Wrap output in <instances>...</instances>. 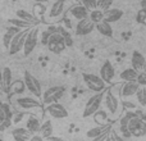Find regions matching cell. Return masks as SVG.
Here are the masks:
<instances>
[{
  "label": "cell",
  "instance_id": "cell-1",
  "mask_svg": "<svg viewBox=\"0 0 146 141\" xmlns=\"http://www.w3.org/2000/svg\"><path fill=\"white\" fill-rule=\"evenodd\" d=\"M104 95H105V92H98L88 99L85 105V109H83V113H82L83 118L94 116L98 110H100V106L104 101Z\"/></svg>",
  "mask_w": 146,
  "mask_h": 141
},
{
  "label": "cell",
  "instance_id": "cell-2",
  "mask_svg": "<svg viewBox=\"0 0 146 141\" xmlns=\"http://www.w3.org/2000/svg\"><path fill=\"white\" fill-rule=\"evenodd\" d=\"M82 78H83V82L86 83L88 88L94 92H104L105 90V86L106 83L101 80L100 76H96L92 74V73H82Z\"/></svg>",
  "mask_w": 146,
  "mask_h": 141
},
{
  "label": "cell",
  "instance_id": "cell-3",
  "mask_svg": "<svg viewBox=\"0 0 146 141\" xmlns=\"http://www.w3.org/2000/svg\"><path fill=\"white\" fill-rule=\"evenodd\" d=\"M31 28H26V30H21L10 41V45L8 48L9 51V55H15L17 53H19L21 50H23V46H25V41L27 37L28 32H30Z\"/></svg>",
  "mask_w": 146,
  "mask_h": 141
},
{
  "label": "cell",
  "instance_id": "cell-4",
  "mask_svg": "<svg viewBox=\"0 0 146 141\" xmlns=\"http://www.w3.org/2000/svg\"><path fill=\"white\" fill-rule=\"evenodd\" d=\"M46 46H48L49 51H51V53H54V54H60L62 51H64V49L67 48L63 36H62L58 31H55V32H53L50 35Z\"/></svg>",
  "mask_w": 146,
  "mask_h": 141
},
{
  "label": "cell",
  "instance_id": "cell-5",
  "mask_svg": "<svg viewBox=\"0 0 146 141\" xmlns=\"http://www.w3.org/2000/svg\"><path fill=\"white\" fill-rule=\"evenodd\" d=\"M128 131L133 137H142L146 135V122L141 117L136 114L129 119L128 123Z\"/></svg>",
  "mask_w": 146,
  "mask_h": 141
},
{
  "label": "cell",
  "instance_id": "cell-6",
  "mask_svg": "<svg viewBox=\"0 0 146 141\" xmlns=\"http://www.w3.org/2000/svg\"><path fill=\"white\" fill-rule=\"evenodd\" d=\"M23 82L25 86L35 98H41L42 96V91H41V85L40 81L35 77L33 74H31L28 70L25 72V77H23Z\"/></svg>",
  "mask_w": 146,
  "mask_h": 141
},
{
  "label": "cell",
  "instance_id": "cell-7",
  "mask_svg": "<svg viewBox=\"0 0 146 141\" xmlns=\"http://www.w3.org/2000/svg\"><path fill=\"white\" fill-rule=\"evenodd\" d=\"M64 92H66V88L63 86H53L42 94V101L46 105L58 103V100L64 95Z\"/></svg>",
  "mask_w": 146,
  "mask_h": 141
},
{
  "label": "cell",
  "instance_id": "cell-8",
  "mask_svg": "<svg viewBox=\"0 0 146 141\" xmlns=\"http://www.w3.org/2000/svg\"><path fill=\"white\" fill-rule=\"evenodd\" d=\"M37 43H38V28L33 27L30 30L27 37H26L25 46H23V54H25L26 57H28L35 50V48L37 46Z\"/></svg>",
  "mask_w": 146,
  "mask_h": 141
},
{
  "label": "cell",
  "instance_id": "cell-9",
  "mask_svg": "<svg viewBox=\"0 0 146 141\" xmlns=\"http://www.w3.org/2000/svg\"><path fill=\"white\" fill-rule=\"evenodd\" d=\"M46 112H48L49 116L55 119H63V118L68 117V112H67V109L64 108L60 103L49 104V105L46 106Z\"/></svg>",
  "mask_w": 146,
  "mask_h": 141
},
{
  "label": "cell",
  "instance_id": "cell-10",
  "mask_svg": "<svg viewBox=\"0 0 146 141\" xmlns=\"http://www.w3.org/2000/svg\"><path fill=\"white\" fill-rule=\"evenodd\" d=\"M95 30V23L90 18H85L82 21H78L76 25V35L77 36H86L90 35Z\"/></svg>",
  "mask_w": 146,
  "mask_h": 141
},
{
  "label": "cell",
  "instance_id": "cell-11",
  "mask_svg": "<svg viewBox=\"0 0 146 141\" xmlns=\"http://www.w3.org/2000/svg\"><path fill=\"white\" fill-rule=\"evenodd\" d=\"M114 76H115V69H114V66L111 64L110 61H105L104 64L100 68V77L101 80L105 83H109L113 81Z\"/></svg>",
  "mask_w": 146,
  "mask_h": 141
},
{
  "label": "cell",
  "instance_id": "cell-12",
  "mask_svg": "<svg viewBox=\"0 0 146 141\" xmlns=\"http://www.w3.org/2000/svg\"><path fill=\"white\" fill-rule=\"evenodd\" d=\"M66 1L67 0H55V1L51 4L50 9H49V12H48L49 19H58V18L63 14L64 9H66Z\"/></svg>",
  "mask_w": 146,
  "mask_h": 141
},
{
  "label": "cell",
  "instance_id": "cell-13",
  "mask_svg": "<svg viewBox=\"0 0 146 141\" xmlns=\"http://www.w3.org/2000/svg\"><path fill=\"white\" fill-rule=\"evenodd\" d=\"M104 105L105 108L108 109V112L110 114H117L118 112V108H119V100L117 99L115 95L111 94V91H108V92L104 95Z\"/></svg>",
  "mask_w": 146,
  "mask_h": 141
},
{
  "label": "cell",
  "instance_id": "cell-14",
  "mask_svg": "<svg viewBox=\"0 0 146 141\" xmlns=\"http://www.w3.org/2000/svg\"><path fill=\"white\" fill-rule=\"evenodd\" d=\"M131 64L132 68L137 72H142L146 69V58L142 53H140L139 50H135L132 53V58H131Z\"/></svg>",
  "mask_w": 146,
  "mask_h": 141
},
{
  "label": "cell",
  "instance_id": "cell-15",
  "mask_svg": "<svg viewBox=\"0 0 146 141\" xmlns=\"http://www.w3.org/2000/svg\"><path fill=\"white\" fill-rule=\"evenodd\" d=\"M17 104L19 105V108L25 109V110H30V109L40 108L41 103L35 98H30V96H25V98L17 99Z\"/></svg>",
  "mask_w": 146,
  "mask_h": 141
},
{
  "label": "cell",
  "instance_id": "cell-16",
  "mask_svg": "<svg viewBox=\"0 0 146 141\" xmlns=\"http://www.w3.org/2000/svg\"><path fill=\"white\" fill-rule=\"evenodd\" d=\"M140 88V85L137 81H132V82H124V85L121 88V96L122 98H131V96L136 95L137 91Z\"/></svg>",
  "mask_w": 146,
  "mask_h": 141
},
{
  "label": "cell",
  "instance_id": "cell-17",
  "mask_svg": "<svg viewBox=\"0 0 146 141\" xmlns=\"http://www.w3.org/2000/svg\"><path fill=\"white\" fill-rule=\"evenodd\" d=\"M69 13L73 18H76L77 21H82L85 18H88L90 15V10L86 9L82 4H76L69 9Z\"/></svg>",
  "mask_w": 146,
  "mask_h": 141
},
{
  "label": "cell",
  "instance_id": "cell-18",
  "mask_svg": "<svg viewBox=\"0 0 146 141\" xmlns=\"http://www.w3.org/2000/svg\"><path fill=\"white\" fill-rule=\"evenodd\" d=\"M123 10L118 9V8H110V9L105 10L104 12V21L108 23H114V22H118L122 17H123Z\"/></svg>",
  "mask_w": 146,
  "mask_h": 141
},
{
  "label": "cell",
  "instance_id": "cell-19",
  "mask_svg": "<svg viewBox=\"0 0 146 141\" xmlns=\"http://www.w3.org/2000/svg\"><path fill=\"white\" fill-rule=\"evenodd\" d=\"M12 136L15 141H30L32 137V134L27 128L18 127V128H14L12 131Z\"/></svg>",
  "mask_w": 146,
  "mask_h": 141
},
{
  "label": "cell",
  "instance_id": "cell-20",
  "mask_svg": "<svg viewBox=\"0 0 146 141\" xmlns=\"http://www.w3.org/2000/svg\"><path fill=\"white\" fill-rule=\"evenodd\" d=\"M95 30L98 31L100 35L105 36V37H111V36H113V28H111V25L108 23V22H105V21H103V22L95 25Z\"/></svg>",
  "mask_w": 146,
  "mask_h": 141
},
{
  "label": "cell",
  "instance_id": "cell-21",
  "mask_svg": "<svg viewBox=\"0 0 146 141\" xmlns=\"http://www.w3.org/2000/svg\"><path fill=\"white\" fill-rule=\"evenodd\" d=\"M137 76H139L137 70H135L133 68H126L121 72L119 78H122L124 82H132V81H137Z\"/></svg>",
  "mask_w": 146,
  "mask_h": 141
},
{
  "label": "cell",
  "instance_id": "cell-22",
  "mask_svg": "<svg viewBox=\"0 0 146 141\" xmlns=\"http://www.w3.org/2000/svg\"><path fill=\"white\" fill-rule=\"evenodd\" d=\"M40 127H41L40 121H38L36 117L30 116L27 118V122H26V128H27L31 134H36V132H38L40 131Z\"/></svg>",
  "mask_w": 146,
  "mask_h": 141
},
{
  "label": "cell",
  "instance_id": "cell-23",
  "mask_svg": "<svg viewBox=\"0 0 146 141\" xmlns=\"http://www.w3.org/2000/svg\"><path fill=\"white\" fill-rule=\"evenodd\" d=\"M111 128V124H104V126H98V127H94V128L88 130L87 134H86V136L88 137V139H95V137L100 136L103 132H105L106 130Z\"/></svg>",
  "mask_w": 146,
  "mask_h": 141
},
{
  "label": "cell",
  "instance_id": "cell-24",
  "mask_svg": "<svg viewBox=\"0 0 146 141\" xmlns=\"http://www.w3.org/2000/svg\"><path fill=\"white\" fill-rule=\"evenodd\" d=\"M10 86H12V70L8 67H4L3 68V87L1 90L9 91Z\"/></svg>",
  "mask_w": 146,
  "mask_h": 141
},
{
  "label": "cell",
  "instance_id": "cell-25",
  "mask_svg": "<svg viewBox=\"0 0 146 141\" xmlns=\"http://www.w3.org/2000/svg\"><path fill=\"white\" fill-rule=\"evenodd\" d=\"M19 28H17V27H9L7 30V32L4 33V36H3V44H4V46L5 48H9V45H10V41H12V39L14 37L15 35H17L18 32H19Z\"/></svg>",
  "mask_w": 146,
  "mask_h": 141
},
{
  "label": "cell",
  "instance_id": "cell-26",
  "mask_svg": "<svg viewBox=\"0 0 146 141\" xmlns=\"http://www.w3.org/2000/svg\"><path fill=\"white\" fill-rule=\"evenodd\" d=\"M8 23L9 25H12L13 27H17V28H19V30H26V28H32L33 26V23H31V22H27V21H25V19H21V18H12V19H9L8 21Z\"/></svg>",
  "mask_w": 146,
  "mask_h": 141
},
{
  "label": "cell",
  "instance_id": "cell-27",
  "mask_svg": "<svg viewBox=\"0 0 146 141\" xmlns=\"http://www.w3.org/2000/svg\"><path fill=\"white\" fill-rule=\"evenodd\" d=\"M38 135L42 136L44 139H49L50 136H53V124H51L50 121H45L40 127V131H38Z\"/></svg>",
  "mask_w": 146,
  "mask_h": 141
},
{
  "label": "cell",
  "instance_id": "cell-28",
  "mask_svg": "<svg viewBox=\"0 0 146 141\" xmlns=\"http://www.w3.org/2000/svg\"><path fill=\"white\" fill-rule=\"evenodd\" d=\"M15 15H17V18L25 19V21H27V22L33 23V25L36 23V18H33V15L31 14V13H28L27 10H25V9H18L17 12H15Z\"/></svg>",
  "mask_w": 146,
  "mask_h": 141
},
{
  "label": "cell",
  "instance_id": "cell-29",
  "mask_svg": "<svg viewBox=\"0 0 146 141\" xmlns=\"http://www.w3.org/2000/svg\"><path fill=\"white\" fill-rule=\"evenodd\" d=\"M88 18H90V19L92 21L95 25H98V23H100V22H103V21H104V12H103V10H100V9L91 10Z\"/></svg>",
  "mask_w": 146,
  "mask_h": 141
},
{
  "label": "cell",
  "instance_id": "cell-30",
  "mask_svg": "<svg viewBox=\"0 0 146 141\" xmlns=\"http://www.w3.org/2000/svg\"><path fill=\"white\" fill-rule=\"evenodd\" d=\"M56 31H58V32L60 33L62 36H63L64 41H66V45H67V48H71V46L73 45V39H72L71 33H69L68 31H67L64 27H58V28H56Z\"/></svg>",
  "mask_w": 146,
  "mask_h": 141
},
{
  "label": "cell",
  "instance_id": "cell-31",
  "mask_svg": "<svg viewBox=\"0 0 146 141\" xmlns=\"http://www.w3.org/2000/svg\"><path fill=\"white\" fill-rule=\"evenodd\" d=\"M137 103L141 106H146V86H140L139 91L136 94Z\"/></svg>",
  "mask_w": 146,
  "mask_h": 141
},
{
  "label": "cell",
  "instance_id": "cell-32",
  "mask_svg": "<svg viewBox=\"0 0 146 141\" xmlns=\"http://www.w3.org/2000/svg\"><path fill=\"white\" fill-rule=\"evenodd\" d=\"M94 118H95V122L99 123V126H104L105 123V119H106V113L104 110H98L95 114H94Z\"/></svg>",
  "mask_w": 146,
  "mask_h": 141
},
{
  "label": "cell",
  "instance_id": "cell-33",
  "mask_svg": "<svg viewBox=\"0 0 146 141\" xmlns=\"http://www.w3.org/2000/svg\"><path fill=\"white\" fill-rule=\"evenodd\" d=\"M113 1L114 0H98V9L105 12V10L110 9V7L113 5Z\"/></svg>",
  "mask_w": 146,
  "mask_h": 141
},
{
  "label": "cell",
  "instance_id": "cell-34",
  "mask_svg": "<svg viewBox=\"0 0 146 141\" xmlns=\"http://www.w3.org/2000/svg\"><path fill=\"white\" fill-rule=\"evenodd\" d=\"M81 4H82L86 9L90 10V12L98 9V0H81Z\"/></svg>",
  "mask_w": 146,
  "mask_h": 141
},
{
  "label": "cell",
  "instance_id": "cell-35",
  "mask_svg": "<svg viewBox=\"0 0 146 141\" xmlns=\"http://www.w3.org/2000/svg\"><path fill=\"white\" fill-rule=\"evenodd\" d=\"M136 19H137V22H139V23L146 26V8H141V9L137 12Z\"/></svg>",
  "mask_w": 146,
  "mask_h": 141
},
{
  "label": "cell",
  "instance_id": "cell-36",
  "mask_svg": "<svg viewBox=\"0 0 146 141\" xmlns=\"http://www.w3.org/2000/svg\"><path fill=\"white\" fill-rule=\"evenodd\" d=\"M110 130L111 128H109V130H106L105 132H103V134L100 135V136H98V137H95V139H92L91 141H106L109 139V136H110Z\"/></svg>",
  "mask_w": 146,
  "mask_h": 141
},
{
  "label": "cell",
  "instance_id": "cell-37",
  "mask_svg": "<svg viewBox=\"0 0 146 141\" xmlns=\"http://www.w3.org/2000/svg\"><path fill=\"white\" fill-rule=\"evenodd\" d=\"M137 83L140 86H146V70H142V72L139 73V76H137Z\"/></svg>",
  "mask_w": 146,
  "mask_h": 141
},
{
  "label": "cell",
  "instance_id": "cell-38",
  "mask_svg": "<svg viewBox=\"0 0 146 141\" xmlns=\"http://www.w3.org/2000/svg\"><path fill=\"white\" fill-rule=\"evenodd\" d=\"M109 139H110V141H126L123 137L119 136V135L117 134V132H114V131L110 132V136H109Z\"/></svg>",
  "mask_w": 146,
  "mask_h": 141
},
{
  "label": "cell",
  "instance_id": "cell-39",
  "mask_svg": "<svg viewBox=\"0 0 146 141\" xmlns=\"http://www.w3.org/2000/svg\"><path fill=\"white\" fill-rule=\"evenodd\" d=\"M123 106L127 109H135L136 108V105H135L133 103H131V101H123Z\"/></svg>",
  "mask_w": 146,
  "mask_h": 141
},
{
  "label": "cell",
  "instance_id": "cell-40",
  "mask_svg": "<svg viewBox=\"0 0 146 141\" xmlns=\"http://www.w3.org/2000/svg\"><path fill=\"white\" fill-rule=\"evenodd\" d=\"M45 139H44L42 136H40L38 134H36V135H32V137H31V140L30 141H44Z\"/></svg>",
  "mask_w": 146,
  "mask_h": 141
},
{
  "label": "cell",
  "instance_id": "cell-41",
  "mask_svg": "<svg viewBox=\"0 0 146 141\" xmlns=\"http://www.w3.org/2000/svg\"><path fill=\"white\" fill-rule=\"evenodd\" d=\"M45 141H64V140L60 139V137H56V136H50L49 139H46Z\"/></svg>",
  "mask_w": 146,
  "mask_h": 141
},
{
  "label": "cell",
  "instance_id": "cell-42",
  "mask_svg": "<svg viewBox=\"0 0 146 141\" xmlns=\"http://www.w3.org/2000/svg\"><path fill=\"white\" fill-rule=\"evenodd\" d=\"M3 87V68L0 67V88Z\"/></svg>",
  "mask_w": 146,
  "mask_h": 141
},
{
  "label": "cell",
  "instance_id": "cell-43",
  "mask_svg": "<svg viewBox=\"0 0 146 141\" xmlns=\"http://www.w3.org/2000/svg\"><path fill=\"white\" fill-rule=\"evenodd\" d=\"M33 1H36V3H48V1H50V0H33Z\"/></svg>",
  "mask_w": 146,
  "mask_h": 141
},
{
  "label": "cell",
  "instance_id": "cell-44",
  "mask_svg": "<svg viewBox=\"0 0 146 141\" xmlns=\"http://www.w3.org/2000/svg\"><path fill=\"white\" fill-rule=\"evenodd\" d=\"M3 124H4V119H3V117L0 116V127H1Z\"/></svg>",
  "mask_w": 146,
  "mask_h": 141
},
{
  "label": "cell",
  "instance_id": "cell-45",
  "mask_svg": "<svg viewBox=\"0 0 146 141\" xmlns=\"http://www.w3.org/2000/svg\"><path fill=\"white\" fill-rule=\"evenodd\" d=\"M3 95V90H1V88H0V96H1Z\"/></svg>",
  "mask_w": 146,
  "mask_h": 141
},
{
  "label": "cell",
  "instance_id": "cell-46",
  "mask_svg": "<svg viewBox=\"0 0 146 141\" xmlns=\"http://www.w3.org/2000/svg\"><path fill=\"white\" fill-rule=\"evenodd\" d=\"M106 141H110V139H108V140H106Z\"/></svg>",
  "mask_w": 146,
  "mask_h": 141
},
{
  "label": "cell",
  "instance_id": "cell-47",
  "mask_svg": "<svg viewBox=\"0 0 146 141\" xmlns=\"http://www.w3.org/2000/svg\"><path fill=\"white\" fill-rule=\"evenodd\" d=\"M1 103H3V101H0V105H1Z\"/></svg>",
  "mask_w": 146,
  "mask_h": 141
},
{
  "label": "cell",
  "instance_id": "cell-48",
  "mask_svg": "<svg viewBox=\"0 0 146 141\" xmlns=\"http://www.w3.org/2000/svg\"><path fill=\"white\" fill-rule=\"evenodd\" d=\"M145 70H146V69H145Z\"/></svg>",
  "mask_w": 146,
  "mask_h": 141
}]
</instances>
